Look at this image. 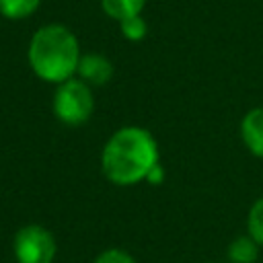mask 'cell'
Segmentation results:
<instances>
[{
  "mask_svg": "<svg viewBox=\"0 0 263 263\" xmlns=\"http://www.w3.org/2000/svg\"><path fill=\"white\" fill-rule=\"evenodd\" d=\"M92 263H138V261L134 259L132 253H127V251H123V249H119V247H111V249L101 251V253L95 257Z\"/></svg>",
  "mask_w": 263,
  "mask_h": 263,
  "instance_id": "7c38bea8",
  "label": "cell"
},
{
  "mask_svg": "<svg viewBox=\"0 0 263 263\" xmlns=\"http://www.w3.org/2000/svg\"><path fill=\"white\" fill-rule=\"evenodd\" d=\"M203 263H214V261H203Z\"/></svg>",
  "mask_w": 263,
  "mask_h": 263,
  "instance_id": "5bb4252c",
  "label": "cell"
},
{
  "mask_svg": "<svg viewBox=\"0 0 263 263\" xmlns=\"http://www.w3.org/2000/svg\"><path fill=\"white\" fill-rule=\"evenodd\" d=\"M158 162V142L150 129L140 125L115 129L101 150V171L117 187H134L146 181Z\"/></svg>",
  "mask_w": 263,
  "mask_h": 263,
  "instance_id": "6da1fadb",
  "label": "cell"
},
{
  "mask_svg": "<svg viewBox=\"0 0 263 263\" xmlns=\"http://www.w3.org/2000/svg\"><path fill=\"white\" fill-rule=\"evenodd\" d=\"M240 140L253 156L263 160V107H253L242 115Z\"/></svg>",
  "mask_w": 263,
  "mask_h": 263,
  "instance_id": "8992f818",
  "label": "cell"
},
{
  "mask_svg": "<svg viewBox=\"0 0 263 263\" xmlns=\"http://www.w3.org/2000/svg\"><path fill=\"white\" fill-rule=\"evenodd\" d=\"M41 0H0V14L8 21H23L37 12Z\"/></svg>",
  "mask_w": 263,
  "mask_h": 263,
  "instance_id": "9c48e42d",
  "label": "cell"
},
{
  "mask_svg": "<svg viewBox=\"0 0 263 263\" xmlns=\"http://www.w3.org/2000/svg\"><path fill=\"white\" fill-rule=\"evenodd\" d=\"M80 43L76 33L62 23L39 27L27 47V62L33 74L49 84H62L76 76L80 62Z\"/></svg>",
  "mask_w": 263,
  "mask_h": 263,
  "instance_id": "7a4b0ae2",
  "label": "cell"
},
{
  "mask_svg": "<svg viewBox=\"0 0 263 263\" xmlns=\"http://www.w3.org/2000/svg\"><path fill=\"white\" fill-rule=\"evenodd\" d=\"M247 234L263 249V195L257 197L247 214Z\"/></svg>",
  "mask_w": 263,
  "mask_h": 263,
  "instance_id": "30bf717a",
  "label": "cell"
},
{
  "mask_svg": "<svg viewBox=\"0 0 263 263\" xmlns=\"http://www.w3.org/2000/svg\"><path fill=\"white\" fill-rule=\"evenodd\" d=\"M76 78L86 82L90 88L103 86V84H107L113 78V64H111V60L107 55H103L99 51L82 53L80 62H78Z\"/></svg>",
  "mask_w": 263,
  "mask_h": 263,
  "instance_id": "5b68a950",
  "label": "cell"
},
{
  "mask_svg": "<svg viewBox=\"0 0 263 263\" xmlns=\"http://www.w3.org/2000/svg\"><path fill=\"white\" fill-rule=\"evenodd\" d=\"M119 31H121V35L127 41H134L136 43V41H142L148 35V23H146V18L142 14L129 16V18H125V21L119 23Z\"/></svg>",
  "mask_w": 263,
  "mask_h": 263,
  "instance_id": "8fae6325",
  "label": "cell"
},
{
  "mask_svg": "<svg viewBox=\"0 0 263 263\" xmlns=\"http://www.w3.org/2000/svg\"><path fill=\"white\" fill-rule=\"evenodd\" d=\"M99 2H101L103 12L117 23H121L129 16L142 14V10L146 6V0H99Z\"/></svg>",
  "mask_w": 263,
  "mask_h": 263,
  "instance_id": "ba28073f",
  "label": "cell"
},
{
  "mask_svg": "<svg viewBox=\"0 0 263 263\" xmlns=\"http://www.w3.org/2000/svg\"><path fill=\"white\" fill-rule=\"evenodd\" d=\"M150 185H160L162 181H164V168H162V164L158 162L152 171H150V175H148V179H146Z\"/></svg>",
  "mask_w": 263,
  "mask_h": 263,
  "instance_id": "4fadbf2b",
  "label": "cell"
},
{
  "mask_svg": "<svg viewBox=\"0 0 263 263\" xmlns=\"http://www.w3.org/2000/svg\"><path fill=\"white\" fill-rule=\"evenodd\" d=\"M51 113L64 125H84L95 113L92 88L76 76L58 84L51 97Z\"/></svg>",
  "mask_w": 263,
  "mask_h": 263,
  "instance_id": "3957f363",
  "label": "cell"
},
{
  "mask_svg": "<svg viewBox=\"0 0 263 263\" xmlns=\"http://www.w3.org/2000/svg\"><path fill=\"white\" fill-rule=\"evenodd\" d=\"M12 255L16 263H53L58 257L55 236L41 224H25L14 232Z\"/></svg>",
  "mask_w": 263,
  "mask_h": 263,
  "instance_id": "277c9868",
  "label": "cell"
},
{
  "mask_svg": "<svg viewBox=\"0 0 263 263\" xmlns=\"http://www.w3.org/2000/svg\"><path fill=\"white\" fill-rule=\"evenodd\" d=\"M259 251L261 247L249 236H236L234 240H230L228 249H226V257L230 263H255L259 259Z\"/></svg>",
  "mask_w": 263,
  "mask_h": 263,
  "instance_id": "52a82bcc",
  "label": "cell"
}]
</instances>
